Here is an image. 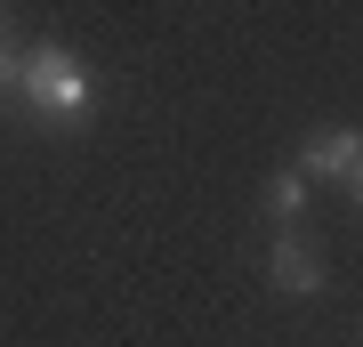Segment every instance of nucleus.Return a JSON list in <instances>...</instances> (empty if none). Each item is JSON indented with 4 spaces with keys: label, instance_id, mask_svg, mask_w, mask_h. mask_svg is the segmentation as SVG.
Here are the masks:
<instances>
[{
    "label": "nucleus",
    "instance_id": "obj_1",
    "mask_svg": "<svg viewBox=\"0 0 363 347\" xmlns=\"http://www.w3.org/2000/svg\"><path fill=\"white\" fill-rule=\"evenodd\" d=\"M16 97H25L40 121H65V129H81V121H89V105H97L89 65H81L65 40H40V49H25V65H16Z\"/></svg>",
    "mask_w": 363,
    "mask_h": 347
},
{
    "label": "nucleus",
    "instance_id": "obj_2",
    "mask_svg": "<svg viewBox=\"0 0 363 347\" xmlns=\"http://www.w3.org/2000/svg\"><path fill=\"white\" fill-rule=\"evenodd\" d=\"M355 170H363V138H355V129H315V138H307L298 178H347L355 186Z\"/></svg>",
    "mask_w": 363,
    "mask_h": 347
},
{
    "label": "nucleus",
    "instance_id": "obj_3",
    "mask_svg": "<svg viewBox=\"0 0 363 347\" xmlns=\"http://www.w3.org/2000/svg\"><path fill=\"white\" fill-rule=\"evenodd\" d=\"M274 283H283V291H323V258H315L307 250V234H274Z\"/></svg>",
    "mask_w": 363,
    "mask_h": 347
},
{
    "label": "nucleus",
    "instance_id": "obj_4",
    "mask_svg": "<svg viewBox=\"0 0 363 347\" xmlns=\"http://www.w3.org/2000/svg\"><path fill=\"white\" fill-rule=\"evenodd\" d=\"M267 210H274V226H298V210H307V178H298V170H274L267 178Z\"/></svg>",
    "mask_w": 363,
    "mask_h": 347
},
{
    "label": "nucleus",
    "instance_id": "obj_5",
    "mask_svg": "<svg viewBox=\"0 0 363 347\" xmlns=\"http://www.w3.org/2000/svg\"><path fill=\"white\" fill-rule=\"evenodd\" d=\"M16 65H25V57H16V49H0V89H16Z\"/></svg>",
    "mask_w": 363,
    "mask_h": 347
},
{
    "label": "nucleus",
    "instance_id": "obj_6",
    "mask_svg": "<svg viewBox=\"0 0 363 347\" xmlns=\"http://www.w3.org/2000/svg\"><path fill=\"white\" fill-rule=\"evenodd\" d=\"M355 194H363V170H355Z\"/></svg>",
    "mask_w": 363,
    "mask_h": 347
}]
</instances>
